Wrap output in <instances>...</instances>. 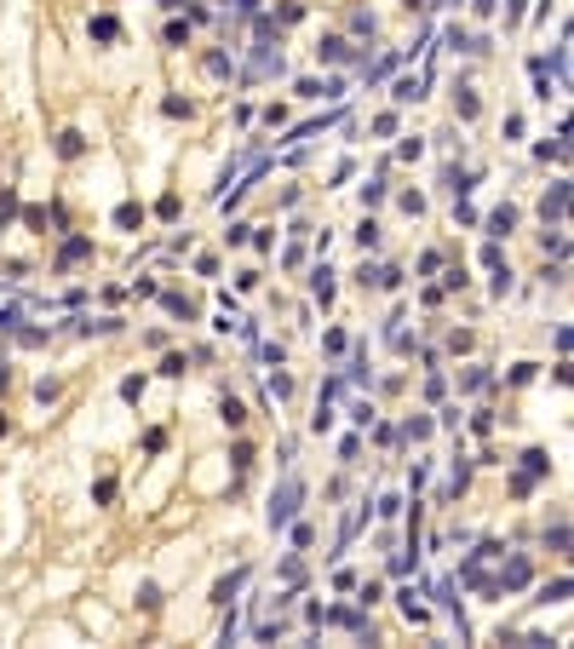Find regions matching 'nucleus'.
I'll return each mask as SVG.
<instances>
[{
	"instance_id": "nucleus-3",
	"label": "nucleus",
	"mask_w": 574,
	"mask_h": 649,
	"mask_svg": "<svg viewBox=\"0 0 574 649\" xmlns=\"http://www.w3.org/2000/svg\"><path fill=\"white\" fill-rule=\"evenodd\" d=\"M511 225H517V213H511V207H500L494 219H489V230H494V236H511Z\"/></svg>"
},
{
	"instance_id": "nucleus-2",
	"label": "nucleus",
	"mask_w": 574,
	"mask_h": 649,
	"mask_svg": "<svg viewBox=\"0 0 574 649\" xmlns=\"http://www.w3.org/2000/svg\"><path fill=\"white\" fill-rule=\"evenodd\" d=\"M563 201H568V190H563V184H557V190H551V196H546V207H540V213H546V225H551V219H563Z\"/></svg>"
},
{
	"instance_id": "nucleus-4",
	"label": "nucleus",
	"mask_w": 574,
	"mask_h": 649,
	"mask_svg": "<svg viewBox=\"0 0 574 649\" xmlns=\"http://www.w3.org/2000/svg\"><path fill=\"white\" fill-rule=\"evenodd\" d=\"M92 35H98V40H115L121 23H115V18H92Z\"/></svg>"
},
{
	"instance_id": "nucleus-6",
	"label": "nucleus",
	"mask_w": 574,
	"mask_h": 649,
	"mask_svg": "<svg viewBox=\"0 0 574 649\" xmlns=\"http://www.w3.org/2000/svg\"><path fill=\"white\" fill-rule=\"evenodd\" d=\"M477 12H494V0H477Z\"/></svg>"
},
{
	"instance_id": "nucleus-5",
	"label": "nucleus",
	"mask_w": 574,
	"mask_h": 649,
	"mask_svg": "<svg viewBox=\"0 0 574 649\" xmlns=\"http://www.w3.org/2000/svg\"><path fill=\"white\" fill-rule=\"evenodd\" d=\"M357 242H362V247H373V242H379V225H373V219H362V230H357Z\"/></svg>"
},
{
	"instance_id": "nucleus-1",
	"label": "nucleus",
	"mask_w": 574,
	"mask_h": 649,
	"mask_svg": "<svg viewBox=\"0 0 574 649\" xmlns=\"http://www.w3.org/2000/svg\"><path fill=\"white\" fill-rule=\"evenodd\" d=\"M293 506H299V477H287V483H282V494H276V506H270V529H287Z\"/></svg>"
}]
</instances>
